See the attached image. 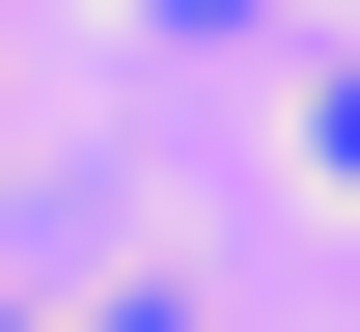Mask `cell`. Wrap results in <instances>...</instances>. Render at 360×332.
Wrapping results in <instances>:
<instances>
[{"label":"cell","instance_id":"obj_1","mask_svg":"<svg viewBox=\"0 0 360 332\" xmlns=\"http://www.w3.org/2000/svg\"><path fill=\"white\" fill-rule=\"evenodd\" d=\"M333 166H360V84H333Z\"/></svg>","mask_w":360,"mask_h":332}]
</instances>
